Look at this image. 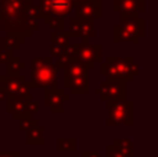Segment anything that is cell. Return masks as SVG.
I'll return each instance as SVG.
<instances>
[{"label":"cell","instance_id":"cell-28","mask_svg":"<svg viewBox=\"0 0 158 157\" xmlns=\"http://www.w3.org/2000/svg\"><path fill=\"white\" fill-rule=\"evenodd\" d=\"M6 99H7V92L0 86V102H2V100H6Z\"/></svg>","mask_w":158,"mask_h":157},{"label":"cell","instance_id":"cell-3","mask_svg":"<svg viewBox=\"0 0 158 157\" xmlns=\"http://www.w3.org/2000/svg\"><path fill=\"white\" fill-rule=\"evenodd\" d=\"M32 67V79L29 81L31 88H53L57 86V70L53 64V58L50 56L44 57H33L31 60Z\"/></svg>","mask_w":158,"mask_h":157},{"label":"cell","instance_id":"cell-9","mask_svg":"<svg viewBox=\"0 0 158 157\" xmlns=\"http://www.w3.org/2000/svg\"><path fill=\"white\" fill-rule=\"evenodd\" d=\"M39 8L42 13V18L49 15L56 17H69L74 2L71 0H39Z\"/></svg>","mask_w":158,"mask_h":157},{"label":"cell","instance_id":"cell-15","mask_svg":"<svg viewBox=\"0 0 158 157\" xmlns=\"http://www.w3.org/2000/svg\"><path fill=\"white\" fill-rule=\"evenodd\" d=\"M31 35V32H7V35L2 36L0 39V50L13 53L14 50H18L19 45L24 43Z\"/></svg>","mask_w":158,"mask_h":157},{"label":"cell","instance_id":"cell-10","mask_svg":"<svg viewBox=\"0 0 158 157\" xmlns=\"http://www.w3.org/2000/svg\"><path fill=\"white\" fill-rule=\"evenodd\" d=\"M71 95L64 93V89L58 86L44 89V106L50 108L53 114H63L64 113V103L69 99Z\"/></svg>","mask_w":158,"mask_h":157},{"label":"cell","instance_id":"cell-20","mask_svg":"<svg viewBox=\"0 0 158 157\" xmlns=\"http://www.w3.org/2000/svg\"><path fill=\"white\" fill-rule=\"evenodd\" d=\"M44 24L49 25L53 29V32H63L64 31V19L61 17H56V15H49V17H43Z\"/></svg>","mask_w":158,"mask_h":157},{"label":"cell","instance_id":"cell-6","mask_svg":"<svg viewBox=\"0 0 158 157\" xmlns=\"http://www.w3.org/2000/svg\"><path fill=\"white\" fill-rule=\"evenodd\" d=\"M75 56L87 70L96 68L97 64H101V45L89 43V40H82L81 43H74Z\"/></svg>","mask_w":158,"mask_h":157},{"label":"cell","instance_id":"cell-1","mask_svg":"<svg viewBox=\"0 0 158 157\" xmlns=\"http://www.w3.org/2000/svg\"><path fill=\"white\" fill-rule=\"evenodd\" d=\"M31 0H0V29L7 32H27L24 10Z\"/></svg>","mask_w":158,"mask_h":157},{"label":"cell","instance_id":"cell-30","mask_svg":"<svg viewBox=\"0 0 158 157\" xmlns=\"http://www.w3.org/2000/svg\"><path fill=\"white\" fill-rule=\"evenodd\" d=\"M0 66H2V64H0ZM0 78H2V74H0Z\"/></svg>","mask_w":158,"mask_h":157},{"label":"cell","instance_id":"cell-31","mask_svg":"<svg viewBox=\"0 0 158 157\" xmlns=\"http://www.w3.org/2000/svg\"><path fill=\"white\" fill-rule=\"evenodd\" d=\"M71 2H74V0H71Z\"/></svg>","mask_w":158,"mask_h":157},{"label":"cell","instance_id":"cell-23","mask_svg":"<svg viewBox=\"0 0 158 157\" xmlns=\"http://www.w3.org/2000/svg\"><path fill=\"white\" fill-rule=\"evenodd\" d=\"M107 157H131V156L125 155V153L121 149H118L115 145H110V146L107 147Z\"/></svg>","mask_w":158,"mask_h":157},{"label":"cell","instance_id":"cell-13","mask_svg":"<svg viewBox=\"0 0 158 157\" xmlns=\"http://www.w3.org/2000/svg\"><path fill=\"white\" fill-rule=\"evenodd\" d=\"M74 10L79 19H97L101 17V2L100 0H89L83 3H75Z\"/></svg>","mask_w":158,"mask_h":157},{"label":"cell","instance_id":"cell-16","mask_svg":"<svg viewBox=\"0 0 158 157\" xmlns=\"http://www.w3.org/2000/svg\"><path fill=\"white\" fill-rule=\"evenodd\" d=\"M69 35L63 31V32H52L50 35V40H52V47H50V57L58 58L64 52L67 50V47L69 46Z\"/></svg>","mask_w":158,"mask_h":157},{"label":"cell","instance_id":"cell-5","mask_svg":"<svg viewBox=\"0 0 158 157\" xmlns=\"http://www.w3.org/2000/svg\"><path fill=\"white\" fill-rule=\"evenodd\" d=\"M108 117H107V124L110 127H117V125H133L132 118V107L133 103L131 100H108Z\"/></svg>","mask_w":158,"mask_h":157},{"label":"cell","instance_id":"cell-24","mask_svg":"<svg viewBox=\"0 0 158 157\" xmlns=\"http://www.w3.org/2000/svg\"><path fill=\"white\" fill-rule=\"evenodd\" d=\"M39 111V103L35 102V100H29V102L27 103V113L29 114V116H33V114H36Z\"/></svg>","mask_w":158,"mask_h":157},{"label":"cell","instance_id":"cell-29","mask_svg":"<svg viewBox=\"0 0 158 157\" xmlns=\"http://www.w3.org/2000/svg\"><path fill=\"white\" fill-rule=\"evenodd\" d=\"M83 2H89V0H74V4L75 3H83Z\"/></svg>","mask_w":158,"mask_h":157},{"label":"cell","instance_id":"cell-26","mask_svg":"<svg viewBox=\"0 0 158 157\" xmlns=\"http://www.w3.org/2000/svg\"><path fill=\"white\" fill-rule=\"evenodd\" d=\"M11 56H13V53H7V52H2V50H0V64L2 63L6 64Z\"/></svg>","mask_w":158,"mask_h":157},{"label":"cell","instance_id":"cell-7","mask_svg":"<svg viewBox=\"0 0 158 157\" xmlns=\"http://www.w3.org/2000/svg\"><path fill=\"white\" fill-rule=\"evenodd\" d=\"M0 86L7 92L8 96L17 97H27L32 99L31 95V85L29 81L25 79V75H7L0 78Z\"/></svg>","mask_w":158,"mask_h":157},{"label":"cell","instance_id":"cell-25","mask_svg":"<svg viewBox=\"0 0 158 157\" xmlns=\"http://www.w3.org/2000/svg\"><path fill=\"white\" fill-rule=\"evenodd\" d=\"M82 157H101L100 152H96V150H85L82 153Z\"/></svg>","mask_w":158,"mask_h":157},{"label":"cell","instance_id":"cell-14","mask_svg":"<svg viewBox=\"0 0 158 157\" xmlns=\"http://www.w3.org/2000/svg\"><path fill=\"white\" fill-rule=\"evenodd\" d=\"M32 99H27V97H17V96H8L6 99V110L13 116L14 120L19 121L27 117H32L27 113V103Z\"/></svg>","mask_w":158,"mask_h":157},{"label":"cell","instance_id":"cell-18","mask_svg":"<svg viewBox=\"0 0 158 157\" xmlns=\"http://www.w3.org/2000/svg\"><path fill=\"white\" fill-rule=\"evenodd\" d=\"M6 66H7V75H24L27 68V66L17 56H11Z\"/></svg>","mask_w":158,"mask_h":157},{"label":"cell","instance_id":"cell-8","mask_svg":"<svg viewBox=\"0 0 158 157\" xmlns=\"http://www.w3.org/2000/svg\"><path fill=\"white\" fill-rule=\"evenodd\" d=\"M128 82L118 79H104L100 86L94 89V93L100 96L101 100H125L128 91H126Z\"/></svg>","mask_w":158,"mask_h":157},{"label":"cell","instance_id":"cell-19","mask_svg":"<svg viewBox=\"0 0 158 157\" xmlns=\"http://www.w3.org/2000/svg\"><path fill=\"white\" fill-rule=\"evenodd\" d=\"M57 150L58 152H75L77 150V139L75 138H58Z\"/></svg>","mask_w":158,"mask_h":157},{"label":"cell","instance_id":"cell-2","mask_svg":"<svg viewBox=\"0 0 158 157\" xmlns=\"http://www.w3.org/2000/svg\"><path fill=\"white\" fill-rule=\"evenodd\" d=\"M100 72L107 79H118L131 82L139 75V63H135L133 57H118L110 56L106 63H101Z\"/></svg>","mask_w":158,"mask_h":157},{"label":"cell","instance_id":"cell-22","mask_svg":"<svg viewBox=\"0 0 158 157\" xmlns=\"http://www.w3.org/2000/svg\"><path fill=\"white\" fill-rule=\"evenodd\" d=\"M39 125V121L38 120H35V118H32V117H27V118H22V120H19L18 121V129L19 131H29V129H32V128H35V127H38Z\"/></svg>","mask_w":158,"mask_h":157},{"label":"cell","instance_id":"cell-11","mask_svg":"<svg viewBox=\"0 0 158 157\" xmlns=\"http://www.w3.org/2000/svg\"><path fill=\"white\" fill-rule=\"evenodd\" d=\"M69 38H81L82 40H89L96 35L94 33V19H79L69 18V28L67 31Z\"/></svg>","mask_w":158,"mask_h":157},{"label":"cell","instance_id":"cell-12","mask_svg":"<svg viewBox=\"0 0 158 157\" xmlns=\"http://www.w3.org/2000/svg\"><path fill=\"white\" fill-rule=\"evenodd\" d=\"M144 0H115L114 10L121 14V19L137 18L144 11Z\"/></svg>","mask_w":158,"mask_h":157},{"label":"cell","instance_id":"cell-27","mask_svg":"<svg viewBox=\"0 0 158 157\" xmlns=\"http://www.w3.org/2000/svg\"><path fill=\"white\" fill-rule=\"evenodd\" d=\"M0 157H21V156H19L18 150H15V152H0Z\"/></svg>","mask_w":158,"mask_h":157},{"label":"cell","instance_id":"cell-21","mask_svg":"<svg viewBox=\"0 0 158 157\" xmlns=\"http://www.w3.org/2000/svg\"><path fill=\"white\" fill-rule=\"evenodd\" d=\"M114 145L118 147V149H121L125 155L131 156L133 155V142L131 141V139L128 138H123V139H115L114 141Z\"/></svg>","mask_w":158,"mask_h":157},{"label":"cell","instance_id":"cell-17","mask_svg":"<svg viewBox=\"0 0 158 157\" xmlns=\"http://www.w3.org/2000/svg\"><path fill=\"white\" fill-rule=\"evenodd\" d=\"M25 135V142L28 146H43L44 145V127L43 125H38V127L32 128V129L27 131Z\"/></svg>","mask_w":158,"mask_h":157},{"label":"cell","instance_id":"cell-4","mask_svg":"<svg viewBox=\"0 0 158 157\" xmlns=\"http://www.w3.org/2000/svg\"><path fill=\"white\" fill-rule=\"evenodd\" d=\"M146 36V19L142 17L137 18H125L121 19L114 27V42H131L139 43V40Z\"/></svg>","mask_w":158,"mask_h":157}]
</instances>
